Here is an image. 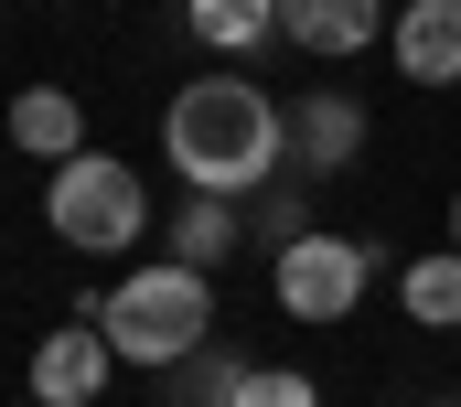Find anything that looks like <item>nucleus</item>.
Returning a JSON list of instances; mask_svg holds the SVG:
<instances>
[{
	"mask_svg": "<svg viewBox=\"0 0 461 407\" xmlns=\"http://www.w3.org/2000/svg\"><path fill=\"white\" fill-rule=\"evenodd\" d=\"M161 150H172V172L194 183V194H247V183H268L279 172V107L258 97L247 76H194L172 118H161Z\"/></svg>",
	"mask_w": 461,
	"mask_h": 407,
	"instance_id": "1",
	"label": "nucleus"
},
{
	"mask_svg": "<svg viewBox=\"0 0 461 407\" xmlns=\"http://www.w3.org/2000/svg\"><path fill=\"white\" fill-rule=\"evenodd\" d=\"M97 332H108L118 365H183V354H204V332H215V290H204V268H140V279H118V301L86 311Z\"/></svg>",
	"mask_w": 461,
	"mask_h": 407,
	"instance_id": "2",
	"label": "nucleus"
},
{
	"mask_svg": "<svg viewBox=\"0 0 461 407\" xmlns=\"http://www.w3.org/2000/svg\"><path fill=\"white\" fill-rule=\"evenodd\" d=\"M140 172L129 161H108V150H76L65 172H54V194H43V225L65 236V247H86V258H108V247H129L140 236Z\"/></svg>",
	"mask_w": 461,
	"mask_h": 407,
	"instance_id": "3",
	"label": "nucleus"
},
{
	"mask_svg": "<svg viewBox=\"0 0 461 407\" xmlns=\"http://www.w3.org/2000/svg\"><path fill=\"white\" fill-rule=\"evenodd\" d=\"M365 279H375V258H365L354 236H312V225H301V236L279 247V268H268V290H279L290 321H354Z\"/></svg>",
	"mask_w": 461,
	"mask_h": 407,
	"instance_id": "4",
	"label": "nucleus"
},
{
	"mask_svg": "<svg viewBox=\"0 0 461 407\" xmlns=\"http://www.w3.org/2000/svg\"><path fill=\"white\" fill-rule=\"evenodd\" d=\"M108 332L97 321H65V332H43V354H32V407H86L108 386Z\"/></svg>",
	"mask_w": 461,
	"mask_h": 407,
	"instance_id": "5",
	"label": "nucleus"
},
{
	"mask_svg": "<svg viewBox=\"0 0 461 407\" xmlns=\"http://www.w3.org/2000/svg\"><path fill=\"white\" fill-rule=\"evenodd\" d=\"M386 43H397L408 86H461V0H408Z\"/></svg>",
	"mask_w": 461,
	"mask_h": 407,
	"instance_id": "6",
	"label": "nucleus"
},
{
	"mask_svg": "<svg viewBox=\"0 0 461 407\" xmlns=\"http://www.w3.org/2000/svg\"><path fill=\"white\" fill-rule=\"evenodd\" d=\"M279 32L301 54H365L375 43V0H279Z\"/></svg>",
	"mask_w": 461,
	"mask_h": 407,
	"instance_id": "7",
	"label": "nucleus"
},
{
	"mask_svg": "<svg viewBox=\"0 0 461 407\" xmlns=\"http://www.w3.org/2000/svg\"><path fill=\"white\" fill-rule=\"evenodd\" d=\"M11 140H22L32 161H54V172H65V161L86 150V118H76L65 86H22V97H11Z\"/></svg>",
	"mask_w": 461,
	"mask_h": 407,
	"instance_id": "8",
	"label": "nucleus"
},
{
	"mask_svg": "<svg viewBox=\"0 0 461 407\" xmlns=\"http://www.w3.org/2000/svg\"><path fill=\"white\" fill-rule=\"evenodd\" d=\"M172 258H183V268H226L236 258V204L226 194H194L183 214H172Z\"/></svg>",
	"mask_w": 461,
	"mask_h": 407,
	"instance_id": "9",
	"label": "nucleus"
},
{
	"mask_svg": "<svg viewBox=\"0 0 461 407\" xmlns=\"http://www.w3.org/2000/svg\"><path fill=\"white\" fill-rule=\"evenodd\" d=\"M408 321H429V332H461V247H440V258H419L408 279Z\"/></svg>",
	"mask_w": 461,
	"mask_h": 407,
	"instance_id": "10",
	"label": "nucleus"
},
{
	"mask_svg": "<svg viewBox=\"0 0 461 407\" xmlns=\"http://www.w3.org/2000/svg\"><path fill=\"white\" fill-rule=\"evenodd\" d=\"M194 32H204L215 54H247V43L279 32V0H194Z\"/></svg>",
	"mask_w": 461,
	"mask_h": 407,
	"instance_id": "11",
	"label": "nucleus"
},
{
	"mask_svg": "<svg viewBox=\"0 0 461 407\" xmlns=\"http://www.w3.org/2000/svg\"><path fill=\"white\" fill-rule=\"evenodd\" d=\"M354 140H365V107L354 97H312L301 107V150H312V161H344Z\"/></svg>",
	"mask_w": 461,
	"mask_h": 407,
	"instance_id": "12",
	"label": "nucleus"
},
{
	"mask_svg": "<svg viewBox=\"0 0 461 407\" xmlns=\"http://www.w3.org/2000/svg\"><path fill=\"white\" fill-rule=\"evenodd\" d=\"M236 407H322V386L312 375H279V365H247L236 375Z\"/></svg>",
	"mask_w": 461,
	"mask_h": 407,
	"instance_id": "13",
	"label": "nucleus"
},
{
	"mask_svg": "<svg viewBox=\"0 0 461 407\" xmlns=\"http://www.w3.org/2000/svg\"><path fill=\"white\" fill-rule=\"evenodd\" d=\"M183 407H236V397H204V386H194V397H183Z\"/></svg>",
	"mask_w": 461,
	"mask_h": 407,
	"instance_id": "14",
	"label": "nucleus"
},
{
	"mask_svg": "<svg viewBox=\"0 0 461 407\" xmlns=\"http://www.w3.org/2000/svg\"><path fill=\"white\" fill-rule=\"evenodd\" d=\"M451 247H461V194H451Z\"/></svg>",
	"mask_w": 461,
	"mask_h": 407,
	"instance_id": "15",
	"label": "nucleus"
}]
</instances>
